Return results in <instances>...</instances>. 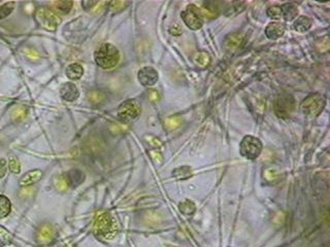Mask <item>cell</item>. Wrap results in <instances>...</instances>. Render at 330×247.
I'll return each instance as SVG.
<instances>
[{"label":"cell","mask_w":330,"mask_h":247,"mask_svg":"<svg viewBox=\"0 0 330 247\" xmlns=\"http://www.w3.org/2000/svg\"><path fill=\"white\" fill-rule=\"evenodd\" d=\"M12 210V203L6 196L0 195V219L7 217Z\"/></svg>","instance_id":"18"},{"label":"cell","mask_w":330,"mask_h":247,"mask_svg":"<svg viewBox=\"0 0 330 247\" xmlns=\"http://www.w3.org/2000/svg\"><path fill=\"white\" fill-rule=\"evenodd\" d=\"M9 166H10V169H11V171L13 173H15V174H19L20 173L21 166H20V162L18 161L17 158L12 157L10 159V165H9Z\"/></svg>","instance_id":"23"},{"label":"cell","mask_w":330,"mask_h":247,"mask_svg":"<svg viewBox=\"0 0 330 247\" xmlns=\"http://www.w3.org/2000/svg\"><path fill=\"white\" fill-rule=\"evenodd\" d=\"M65 72L69 79L77 80L82 76V74H84V68H82L78 63H72L68 65Z\"/></svg>","instance_id":"17"},{"label":"cell","mask_w":330,"mask_h":247,"mask_svg":"<svg viewBox=\"0 0 330 247\" xmlns=\"http://www.w3.org/2000/svg\"><path fill=\"white\" fill-rule=\"evenodd\" d=\"M275 113L281 118H288L295 109V100L289 94L278 96L274 105Z\"/></svg>","instance_id":"6"},{"label":"cell","mask_w":330,"mask_h":247,"mask_svg":"<svg viewBox=\"0 0 330 247\" xmlns=\"http://www.w3.org/2000/svg\"><path fill=\"white\" fill-rule=\"evenodd\" d=\"M10 247H13V246H10Z\"/></svg>","instance_id":"25"},{"label":"cell","mask_w":330,"mask_h":247,"mask_svg":"<svg viewBox=\"0 0 330 247\" xmlns=\"http://www.w3.org/2000/svg\"><path fill=\"white\" fill-rule=\"evenodd\" d=\"M66 179V184L69 185L71 188H75L77 185H79L82 181L85 179V175L81 171H79L78 169H72L69 172L66 173L65 175Z\"/></svg>","instance_id":"13"},{"label":"cell","mask_w":330,"mask_h":247,"mask_svg":"<svg viewBox=\"0 0 330 247\" xmlns=\"http://www.w3.org/2000/svg\"><path fill=\"white\" fill-rule=\"evenodd\" d=\"M140 112H141V106L139 104V102L135 99H129L127 101H124L119 106L118 116L122 121L128 122L138 117Z\"/></svg>","instance_id":"5"},{"label":"cell","mask_w":330,"mask_h":247,"mask_svg":"<svg viewBox=\"0 0 330 247\" xmlns=\"http://www.w3.org/2000/svg\"><path fill=\"white\" fill-rule=\"evenodd\" d=\"M239 152L245 159L255 160L262 152V143L254 136H245L240 142Z\"/></svg>","instance_id":"3"},{"label":"cell","mask_w":330,"mask_h":247,"mask_svg":"<svg viewBox=\"0 0 330 247\" xmlns=\"http://www.w3.org/2000/svg\"><path fill=\"white\" fill-rule=\"evenodd\" d=\"M60 95H61V98L63 100L72 102L79 97V91L76 88V86L74 84H72V82H66V84H64L61 87Z\"/></svg>","instance_id":"10"},{"label":"cell","mask_w":330,"mask_h":247,"mask_svg":"<svg viewBox=\"0 0 330 247\" xmlns=\"http://www.w3.org/2000/svg\"><path fill=\"white\" fill-rule=\"evenodd\" d=\"M312 25H313V21L311 19L305 16H300L294 21L293 28L295 31L299 33H304L311 29Z\"/></svg>","instance_id":"14"},{"label":"cell","mask_w":330,"mask_h":247,"mask_svg":"<svg viewBox=\"0 0 330 247\" xmlns=\"http://www.w3.org/2000/svg\"><path fill=\"white\" fill-rule=\"evenodd\" d=\"M281 10L286 21H292L298 16V8L294 4H285L281 7Z\"/></svg>","instance_id":"16"},{"label":"cell","mask_w":330,"mask_h":247,"mask_svg":"<svg viewBox=\"0 0 330 247\" xmlns=\"http://www.w3.org/2000/svg\"><path fill=\"white\" fill-rule=\"evenodd\" d=\"M54 10L61 14V15H66L70 12L72 6H73V3L72 2H56L54 4H52Z\"/></svg>","instance_id":"19"},{"label":"cell","mask_w":330,"mask_h":247,"mask_svg":"<svg viewBox=\"0 0 330 247\" xmlns=\"http://www.w3.org/2000/svg\"><path fill=\"white\" fill-rule=\"evenodd\" d=\"M15 9V3H7L0 7V20L9 17Z\"/></svg>","instance_id":"21"},{"label":"cell","mask_w":330,"mask_h":247,"mask_svg":"<svg viewBox=\"0 0 330 247\" xmlns=\"http://www.w3.org/2000/svg\"><path fill=\"white\" fill-rule=\"evenodd\" d=\"M266 13H267V16L268 17L272 18V19H275V20H280L281 18H283L281 7H278V6L268 8Z\"/></svg>","instance_id":"22"},{"label":"cell","mask_w":330,"mask_h":247,"mask_svg":"<svg viewBox=\"0 0 330 247\" xmlns=\"http://www.w3.org/2000/svg\"><path fill=\"white\" fill-rule=\"evenodd\" d=\"M285 25L279 22H273L265 28V34L270 39H278L285 33Z\"/></svg>","instance_id":"12"},{"label":"cell","mask_w":330,"mask_h":247,"mask_svg":"<svg viewBox=\"0 0 330 247\" xmlns=\"http://www.w3.org/2000/svg\"><path fill=\"white\" fill-rule=\"evenodd\" d=\"M94 59L99 67L103 69H112L119 63L120 52L111 44H103L95 51Z\"/></svg>","instance_id":"1"},{"label":"cell","mask_w":330,"mask_h":247,"mask_svg":"<svg viewBox=\"0 0 330 247\" xmlns=\"http://www.w3.org/2000/svg\"><path fill=\"white\" fill-rule=\"evenodd\" d=\"M41 177H43V172H41L40 170H38V169L31 170V171L25 173L22 177L20 178L19 184L21 185V187H28V185L34 184L35 182L39 181L41 179Z\"/></svg>","instance_id":"11"},{"label":"cell","mask_w":330,"mask_h":247,"mask_svg":"<svg viewBox=\"0 0 330 247\" xmlns=\"http://www.w3.org/2000/svg\"><path fill=\"white\" fill-rule=\"evenodd\" d=\"M115 223L112 217L108 214H103L98 217L95 223V232L101 236H108V234L114 231Z\"/></svg>","instance_id":"9"},{"label":"cell","mask_w":330,"mask_h":247,"mask_svg":"<svg viewBox=\"0 0 330 247\" xmlns=\"http://www.w3.org/2000/svg\"><path fill=\"white\" fill-rule=\"evenodd\" d=\"M137 77H138V80L140 84L144 87L154 86L159 78L157 70H155L153 67H150V66L141 68L138 71Z\"/></svg>","instance_id":"8"},{"label":"cell","mask_w":330,"mask_h":247,"mask_svg":"<svg viewBox=\"0 0 330 247\" xmlns=\"http://www.w3.org/2000/svg\"><path fill=\"white\" fill-rule=\"evenodd\" d=\"M242 40H243V37L241 34L233 33L226 38L225 44H224L225 49L227 51H234L240 47Z\"/></svg>","instance_id":"15"},{"label":"cell","mask_w":330,"mask_h":247,"mask_svg":"<svg viewBox=\"0 0 330 247\" xmlns=\"http://www.w3.org/2000/svg\"><path fill=\"white\" fill-rule=\"evenodd\" d=\"M181 17L185 25L191 30H198L203 25V14L194 5H189L182 12Z\"/></svg>","instance_id":"2"},{"label":"cell","mask_w":330,"mask_h":247,"mask_svg":"<svg viewBox=\"0 0 330 247\" xmlns=\"http://www.w3.org/2000/svg\"><path fill=\"white\" fill-rule=\"evenodd\" d=\"M325 106V99L321 94L308 95L301 103L300 108L306 115H319Z\"/></svg>","instance_id":"4"},{"label":"cell","mask_w":330,"mask_h":247,"mask_svg":"<svg viewBox=\"0 0 330 247\" xmlns=\"http://www.w3.org/2000/svg\"><path fill=\"white\" fill-rule=\"evenodd\" d=\"M37 23L47 30L54 31L61 23V19L50 9H39L35 14Z\"/></svg>","instance_id":"7"},{"label":"cell","mask_w":330,"mask_h":247,"mask_svg":"<svg viewBox=\"0 0 330 247\" xmlns=\"http://www.w3.org/2000/svg\"><path fill=\"white\" fill-rule=\"evenodd\" d=\"M8 171V163L5 159L0 160V178H3L6 176Z\"/></svg>","instance_id":"24"},{"label":"cell","mask_w":330,"mask_h":247,"mask_svg":"<svg viewBox=\"0 0 330 247\" xmlns=\"http://www.w3.org/2000/svg\"><path fill=\"white\" fill-rule=\"evenodd\" d=\"M210 56L205 52H199L195 57V62L200 66H208L210 64Z\"/></svg>","instance_id":"20"}]
</instances>
